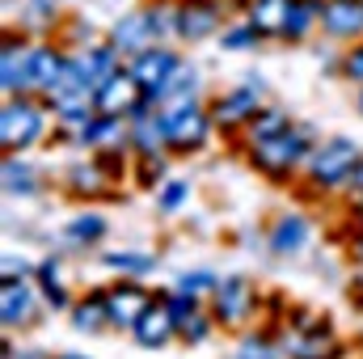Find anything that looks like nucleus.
Segmentation results:
<instances>
[{"mask_svg":"<svg viewBox=\"0 0 363 359\" xmlns=\"http://www.w3.org/2000/svg\"><path fill=\"white\" fill-rule=\"evenodd\" d=\"M308 153H313V140H308L304 127H287V131H279V136H271V140L250 144L254 170L267 174L271 182H287V174H291L300 161H308Z\"/></svg>","mask_w":363,"mask_h":359,"instance_id":"nucleus-1","label":"nucleus"},{"mask_svg":"<svg viewBox=\"0 0 363 359\" xmlns=\"http://www.w3.org/2000/svg\"><path fill=\"white\" fill-rule=\"evenodd\" d=\"M355 165H359V148L338 136V140L308 153V186L313 190H338V186H347Z\"/></svg>","mask_w":363,"mask_h":359,"instance_id":"nucleus-2","label":"nucleus"},{"mask_svg":"<svg viewBox=\"0 0 363 359\" xmlns=\"http://www.w3.org/2000/svg\"><path fill=\"white\" fill-rule=\"evenodd\" d=\"M165 114V144L174 148V153H199L203 144H207V136H211V114L190 97V101H174L169 110H161Z\"/></svg>","mask_w":363,"mask_h":359,"instance_id":"nucleus-3","label":"nucleus"},{"mask_svg":"<svg viewBox=\"0 0 363 359\" xmlns=\"http://www.w3.org/2000/svg\"><path fill=\"white\" fill-rule=\"evenodd\" d=\"M43 110L30 101V97H9L4 101V110H0V144H4V153H26V148H34L38 144V136H43Z\"/></svg>","mask_w":363,"mask_h":359,"instance_id":"nucleus-4","label":"nucleus"},{"mask_svg":"<svg viewBox=\"0 0 363 359\" xmlns=\"http://www.w3.org/2000/svg\"><path fill=\"white\" fill-rule=\"evenodd\" d=\"M254 309H258V292H254L250 279L233 275V279H220V283H216V292H211V313H216L220 326H245Z\"/></svg>","mask_w":363,"mask_h":359,"instance_id":"nucleus-5","label":"nucleus"},{"mask_svg":"<svg viewBox=\"0 0 363 359\" xmlns=\"http://www.w3.org/2000/svg\"><path fill=\"white\" fill-rule=\"evenodd\" d=\"M93 106H97V114H123V118H131L135 110L148 106V93H144V85H140V81L131 77V68H127V72L106 77V81L93 89Z\"/></svg>","mask_w":363,"mask_h":359,"instance_id":"nucleus-6","label":"nucleus"},{"mask_svg":"<svg viewBox=\"0 0 363 359\" xmlns=\"http://www.w3.org/2000/svg\"><path fill=\"white\" fill-rule=\"evenodd\" d=\"M258 101H262V81H250V85H241V89L224 93V97L211 106V118H216V127H224V131L250 127V118L262 110Z\"/></svg>","mask_w":363,"mask_h":359,"instance_id":"nucleus-7","label":"nucleus"},{"mask_svg":"<svg viewBox=\"0 0 363 359\" xmlns=\"http://www.w3.org/2000/svg\"><path fill=\"white\" fill-rule=\"evenodd\" d=\"M157 38H161V30H157V17H152V9H135V13L118 17V21H114V30H110V43H114V51H131V55L148 51Z\"/></svg>","mask_w":363,"mask_h":359,"instance_id":"nucleus-8","label":"nucleus"},{"mask_svg":"<svg viewBox=\"0 0 363 359\" xmlns=\"http://www.w3.org/2000/svg\"><path fill=\"white\" fill-rule=\"evenodd\" d=\"M131 334H135V343L148 347V351H157V347H165L169 338H178V317H174L169 300H152V304L140 313V321L131 326Z\"/></svg>","mask_w":363,"mask_h":359,"instance_id":"nucleus-9","label":"nucleus"},{"mask_svg":"<svg viewBox=\"0 0 363 359\" xmlns=\"http://www.w3.org/2000/svg\"><path fill=\"white\" fill-rule=\"evenodd\" d=\"M152 304V296L140 287V283H131V279H118L110 292H106V309H110V326H118V330H131L135 321H140V313Z\"/></svg>","mask_w":363,"mask_h":359,"instance_id":"nucleus-10","label":"nucleus"},{"mask_svg":"<svg viewBox=\"0 0 363 359\" xmlns=\"http://www.w3.org/2000/svg\"><path fill=\"white\" fill-rule=\"evenodd\" d=\"M174 72H178V55H174V51H165V47H148V51H140V55L131 60V77L144 85L148 101L161 93V85H165Z\"/></svg>","mask_w":363,"mask_h":359,"instance_id":"nucleus-11","label":"nucleus"},{"mask_svg":"<svg viewBox=\"0 0 363 359\" xmlns=\"http://www.w3.org/2000/svg\"><path fill=\"white\" fill-rule=\"evenodd\" d=\"M220 30V4L216 0H178V34L182 38H207Z\"/></svg>","mask_w":363,"mask_h":359,"instance_id":"nucleus-12","label":"nucleus"},{"mask_svg":"<svg viewBox=\"0 0 363 359\" xmlns=\"http://www.w3.org/2000/svg\"><path fill=\"white\" fill-rule=\"evenodd\" d=\"M169 309H174V317H178V338H186L190 347L211 334V317H216V313H203V309H199V296L174 292V296H169Z\"/></svg>","mask_w":363,"mask_h":359,"instance_id":"nucleus-13","label":"nucleus"},{"mask_svg":"<svg viewBox=\"0 0 363 359\" xmlns=\"http://www.w3.org/2000/svg\"><path fill=\"white\" fill-rule=\"evenodd\" d=\"M321 26L334 38H359L363 34V0H325Z\"/></svg>","mask_w":363,"mask_h":359,"instance_id":"nucleus-14","label":"nucleus"},{"mask_svg":"<svg viewBox=\"0 0 363 359\" xmlns=\"http://www.w3.org/2000/svg\"><path fill=\"white\" fill-rule=\"evenodd\" d=\"M64 72H68V60L60 51H51V47H34L30 51V85L34 89H43L51 97V93L64 85Z\"/></svg>","mask_w":363,"mask_h":359,"instance_id":"nucleus-15","label":"nucleus"},{"mask_svg":"<svg viewBox=\"0 0 363 359\" xmlns=\"http://www.w3.org/2000/svg\"><path fill=\"white\" fill-rule=\"evenodd\" d=\"M30 313H34V296H30V287H26L21 279L9 275V279L0 283V321L13 330V326H26Z\"/></svg>","mask_w":363,"mask_h":359,"instance_id":"nucleus-16","label":"nucleus"},{"mask_svg":"<svg viewBox=\"0 0 363 359\" xmlns=\"http://www.w3.org/2000/svg\"><path fill=\"white\" fill-rule=\"evenodd\" d=\"M287 355L291 359H338L342 347H338V338L330 334V326H313V330H304V334L291 338Z\"/></svg>","mask_w":363,"mask_h":359,"instance_id":"nucleus-17","label":"nucleus"},{"mask_svg":"<svg viewBox=\"0 0 363 359\" xmlns=\"http://www.w3.org/2000/svg\"><path fill=\"white\" fill-rule=\"evenodd\" d=\"M0 89L9 93V97L34 89L30 85V51H21L17 38H4V77H0Z\"/></svg>","mask_w":363,"mask_h":359,"instance_id":"nucleus-18","label":"nucleus"},{"mask_svg":"<svg viewBox=\"0 0 363 359\" xmlns=\"http://www.w3.org/2000/svg\"><path fill=\"white\" fill-rule=\"evenodd\" d=\"M85 140L93 148H101V153H118L131 136L123 127V114H93V123L85 127Z\"/></svg>","mask_w":363,"mask_h":359,"instance_id":"nucleus-19","label":"nucleus"},{"mask_svg":"<svg viewBox=\"0 0 363 359\" xmlns=\"http://www.w3.org/2000/svg\"><path fill=\"white\" fill-rule=\"evenodd\" d=\"M304 241H308V220L304 216L287 211V216H279L271 224V250L274 254H296V250H304Z\"/></svg>","mask_w":363,"mask_h":359,"instance_id":"nucleus-20","label":"nucleus"},{"mask_svg":"<svg viewBox=\"0 0 363 359\" xmlns=\"http://www.w3.org/2000/svg\"><path fill=\"white\" fill-rule=\"evenodd\" d=\"M131 144L148 157V153H161V144H165V114H148V106L144 110H135L131 114Z\"/></svg>","mask_w":363,"mask_h":359,"instance_id":"nucleus-21","label":"nucleus"},{"mask_svg":"<svg viewBox=\"0 0 363 359\" xmlns=\"http://www.w3.org/2000/svg\"><path fill=\"white\" fill-rule=\"evenodd\" d=\"M291 4L296 0H254L250 4V26L258 34H283L287 17H291Z\"/></svg>","mask_w":363,"mask_h":359,"instance_id":"nucleus-22","label":"nucleus"},{"mask_svg":"<svg viewBox=\"0 0 363 359\" xmlns=\"http://www.w3.org/2000/svg\"><path fill=\"white\" fill-rule=\"evenodd\" d=\"M72 326L81 334H101L110 326V309H106V292L101 296H85L77 309H72Z\"/></svg>","mask_w":363,"mask_h":359,"instance_id":"nucleus-23","label":"nucleus"},{"mask_svg":"<svg viewBox=\"0 0 363 359\" xmlns=\"http://www.w3.org/2000/svg\"><path fill=\"white\" fill-rule=\"evenodd\" d=\"M291 127V118H287V110H274V106H262L254 118H250V127H245V136H250V144H258V140H271L279 131H287Z\"/></svg>","mask_w":363,"mask_h":359,"instance_id":"nucleus-24","label":"nucleus"},{"mask_svg":"<svg viewBox=\"0 0 363 359\" xmlns=\"http://www.w3.org/2000/svg\"><path fill=\"white\" fill-rule=\"evenodd\" d=\"M68 186L85 199H97V194H110V182H101V165H72L68 170Z\"/></svg>","mask_w":363,"mask_h":359,"instance_id":"nucleus-25","label":"nucleus"},{"mask_svg":"<svg viewBox=\"0 0 363 359\" xmlns=\"http://www.w3.org/2000/svg\"><path fill=\"white\" fill-rule=\"evenodd\" d=\"M194 85H199L194 68H182V64H178V72H174V77L161 85L157 101H169V106H174V101H190V97H194Z\"/></svg>","mask_w":363,"mask_h":359,"instance_id":"nucleus-26","label":"nucleus"},{"mask_svg":"<svg viewBox=\"0 0 363 359\" xmlns=\"http://www.w3.org/2000/svg\"><path fill=\"white\" fill-rule=\"evenodd\" d=\"M321 9H325L321 0H296V4H291V17H287V30H283V38H300V34L321 17Z\"/></svg>","mask_w":363,"mask_h":359,"instance_id":"nucleus-27","label":"nucleus"},{"mask_svg":"<svg viewBox=\"0 0 363 359\" xmlns=\"http://www.w3.org/2000/svg\"><path fill=\"white\" fill-rule=\"evenodd\" d=\"M38 283H43V296H47L55 309H64V304H68V292H64V279H60V263H55V258L38 267Z\"/></svg>","mask_w":363,"mask_h":359,"instance_id":"nucleus-28","label":"nucleus"},{"mask_svg":"<svg viewBox=\"0 0 363 359\" xmlns=\"http://www.w3.org/2000/svg\"><path fill=\"white\" fill-rule=\"evenodd\" d=\"M101 233H106V220L93 216V211L77 216V220H68V237H72V241H97Z\"/></svg>","mask_w":363,"mask_h":359,"instance_id":"nucleus-29","label":"nucleus"},{"mask_svg":"<svg viewBox=\"0 0 363 359\" xmlns=\"http://www.w3.org/2000/svg\"><path fill=\"white\" fill-rule=\"evenodd\" d=\"M4 190H9V194H30V190H34V174H30L26 165H17L13 157L4 161Z\"/></svg>","mask_w":363,"mask_h":359,"instance_id":"nucleus-30","label":"nucleus"},{"mask_svg":"<svg viewBox=\"0 0 363 359\" xmlns=\"http://www.w3.org/2000/svg\"><path fill=\"white\" fill-rule=\"evenodd\" d=\"M106 267H114V270H152V254H127V250H110L106 254Z\"/></svg>","mask_w":363,"mask_h":359,"instance_id":"nucleus-31","label":"nucleus"},{"mask_svg":"<svg viewBox=\"0 0 363 359\" xmlns=\"http://www.w3.org/2000/svg\"><path fill=\"white\" fill-rule=\"evenodd\" d=\"M216 275H207V270H190V275H182L178 279V292H186V296H203V292H216Z\"/></svg>","mask_w":363,"mask_h":359,"instance_id":"nucleus-32","label":"nucleus"},{"mask_svg":"<svg viewBox=\"0 0 363 359\" xmlns=\"http://www.w3.org/2000/svg\"><path fill=\"white\" fill-rule=\"evenodd\" d=\"M186 194H190L186 182H169V186L161 190V211H178L182 203H186Z\"/></svg>","mask_w":363,"mask_h":359,"instance_id":"nucleus-33","label":"nucleus"},{"mask_svg":"<svg viewBox=\"0 0 363 359\" xmlns=\"http://www.w3.org/2000/svg\"><path fill=\"white\" fill-rule=\"evenodd\" d=\"M237 359H274V351H271L267 338H245L241 351H237Z\"/></svg>","mask_w":363,"mask_h":359,"instance_id":"nucleus-34","label":"nucleus"},{"mask_svg":"<svg viewBox=\"0 0 363 359\" xmlns=\"http://www.w3.org/2000/svg\"><path fill=\"white\" fill-rule=\"evenodd\" d=\"M254 34H258L254 26H241V30H228V34H224V47H228V51H245V47H254Z\"/></svg>","mask_w":363,"mask_h":359,"instance_id":"nucleus-35","label":"nucleus"},{"mask_svg":"<svg viewBox=\"0 0 363 359\" xmlns=\"http://www.w3.org/2000/svg\"><path fill=\"white\" fill-rule=\"evenodd\" d=\"M342 72H347L351 81H359V85H363V43H355V47H351V55L342 60Z\"/></svg>","mask_w":363,"mask_h":359,"instance_id":"nucleus-36","label":"nucleus"},{"mask_svg":"<svg viewBox=\"0 0 363 359\" xmlns=\"http://www.w3.org/2000/svg\"><path fill=\"white\" fill-rule=\"evenodd\" d=\"M161 170H165V161L148 153V157L140 161V182H144V186H148V182H157V174H161Z\"/></svg>","mask_w":363,"mask_h":359,"instance_id":"nucleus-37","label":"nucleus"},{"mask_svg":"<svg viewBox=\"0 0 363 359\" xmlns=\"http://www.w3.org/2000/svg\"><path fill=\"white\" fill-rule=\"evenodd\" d=\"M347 190H351L355 199H363V157H359V165L351 170V178H347Z\"/></svg>","mask_w":363,"mask_h":359,"instance_id":"nucleus-38","label":"nucleus"},{"mask_svg":"<svg viewBox=\"0 0 363 359\" xmlns=\"http://www.w3.org/2000/svg\"><path fill=\"white\" fill-rule=\"evenodd\" d=\"M351 300H355V304H363V275L351 283Z\"/></svg>","mask_w":363,"mask_h":359,"instance_id":"nucleus-39","label":"nucleus"},{"mask_svg":"<svg viewBox=\"0 0 363 359\" xmlns=\"http://www.w3.org/2000/svg\"><path fill=\"white\" fill-rule=\"evenodd\" d=\"M355 254H359V263H363V237H359V241H355Z\"/></svg>","mask_w":363,"mask_h":359,"instance_id":"nucleus-40","label":"nucleus"},{"mask_svg":"<svg viewBox=\"0 0 363 359\" xmlns=\"http://www.w3.org/2000/svg\"><path fill=\"white\" fill-rule=\"evenodd\" d=\"M60 359H81V355H60Z\"/></svg>","mask_w":363,"mask_h":359,"instance_id":"nucleus-41","label":"nucleus"},{"mask_svg":"<svg viewBox=\"0 0 363 359\" xmlns=\"http://www.w3.org/2000/svg\"><path fill=\"white\" fill-rule=\"evenodd\" d=\"M359 110H363V93H359Z\"/></svg>","mask_w":363,"mask_h":359,"instance_id":"nucleus-42","label":"nucleus"},{"mask_svg":"<svg viewBox=\"0 0 363 359\" xmlns=\"http://www.w3.org/2000/svg\"><path fill=\"white\" fill-rule=\"evenodd\" d=\"M359 216H363V211H359Z\"/></svg>","mask_w":363,"mask_h":359,"instance_id":"nucleus-43","label":"nucleus"}]
</instances>
